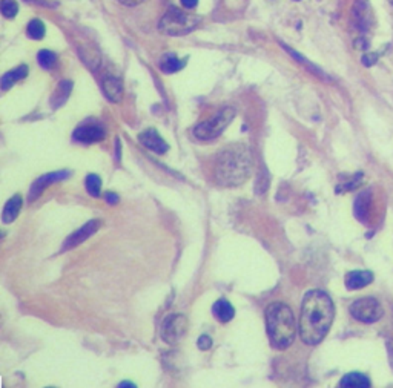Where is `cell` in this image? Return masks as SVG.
<instances>
[{
    "label": "cell",
    "instance_id": "1",
    "mask_svg": "<svg viewBox=\"0 0 393 388\" xmlns=\"http://www.w3.org/2000/svg\"><path fill=\"white\" fill-rule=\"evenodd\" d=\"M335 316V307L331 296L323 290L306 293L301 305L300 335L307 345H317L329 333Z\"/></svg>",
    "mask_w": 393,
    "mask_h": 388
},
{
    "label": "cell",
    "instance_id": "2",
    "mask_svg": "<svg viewBox=\"0 0 393 388\" xmlns=\"http://www.w3.org/2000/svg\"><path fill=\"white\" fill-rule=\"evenodd\" d=\"M252 169V159L248 146L234 145L221 152L214 166V178L220 186L234 187L248 181Z\"/></svg>",
    "mask_w": 393,
    "mask_h": 388
},
{
    "label": "cell",
    "instance_id": "3",
    "mask_svg": "<svg viewBox=\"0 0 393 388\" xmlns=\"http://www.w3.org/2000/svg\"><path fill=\"white\" fill-rule=\"evenodd\" d=\"M269 340L277 349H288L297 336V323L292 309L284 302H274L266 309Z\"/></svg>",
    "mask_w": 393,
    "mask_h": 388
},
{
    "label": "cell",
    "instance_id": "4",
    "mask_svg": "<svg viewBox=\"0 0 393 388\" xmlns=\"http://www.w3.org/2000/svg\"><path fill=\"white\" fill-rule=\"evenodd\" d=\"M201 23V18L195 14H187L178 8L172 6L159 22V31L166 36L189 34Z\"/></svg>",
    "mask_w": 393,
    "mask_h": 388
},
{
    "label": "cell",
    "instance_id": "5",
    "mask_svg": "<svg viewBox=\"0 0 393 388\" xmlns=\"http://www.w3.org/2000/svg\"><path fill=\"white\" fill-rule=\"evenodd\" d=\"M234 119L235 109L227 106V108L221 109L212 120L200 123V125L194 129V135L199 140H203V142H211V140H215L217 137L223 134Z\"/></svg>",
    "mask_w": 393,
    "mask_h": 388
},
{
    "label": "cell",
    "instance_id": "6",
    "mask_svg": "<svg viewBox=\"0 0 393 388\" xmlns=\"http://www.w3.org/2000/svg\"><path fill=\"white\" fill-rule=\"evenodd\" d=\"M350 315L359 321V323L373 324L382 318L384 310L378 301L367 296V298L357 300L350 305Z\"/></svg>",
    "mask_w": 393,
    "mask_h": 388
},
{
    "label": "cell",
    "instance_id": "7",
    "mask_svg": "<svg viewBox=\"0 0 393 388\" xmlns=\"http://www.w3.org/2000/svg\"><path fill=\"white\" fill-rule=\"evenodd\" d=\"M187 332V318L185 315H169L161 324V340L169 345L180 342Z\"/></svg>",
    "mask_w": 393,
    "mask_h": 388
},
{
    "label": "cell",
    "instance_id": "8",
    "mask_svg": "<svg viewBox=\"0 0 393 388\" xmlns=\"http://www.w3.org/2000/svg\"><path fill=\"white\" fill-rule=\"evenodd\" d=\"M98 229H100V221H98V220H93V221L86 222L85 226H81L79 230H76V232L71 234V235L67 238V241L63 243L60 250H62V252H67V250L74 249V247H77L79 244L86 241L88 238H91V236L97 232Z\"/></svg>",
    "mask_w": 393,
    "mask_h": 388
},
{
    "label": "cell",
    "instance_id": "9",
    "mask_svg": "<svg viewBox=\"0 0 393 388\" xmlns=\"http://www.w3.org/2000/svg\"><path fill=\"white\" fill-rule=\"evenodd\" d=\"M71 175L69 170H59V172H51V173H45V175L39 177L34 185L31 187V192H29V201L36 200L48 186H51L53 183H57V181H62V180H67Z\"/></svg>",
    "mask_w": 393,
    "mask_h": 388
},
{
    "label": "cell",
    "instance_id": "10",
    "mask_svg": "<svg viewBox=\"0 0 393 388\" xmlns=\"http://www.w3.org/2000/svg\"><path fill=\"white\" fill-rule=\"evenodd\" d=\"M105 137H106L105 128L102 125H95V123L94 125H81L74 131L72 134V138L76 140V142L86 143V145L102 142Z\"/></svg>",
    "mask_w": 393,
    "mask_h": 388
},
{
    "label": "cell",
    "instance_id": "11",
    "mask_svg": "<svg viewBox=\"0 0 393 388\" xmlns=\"http://www.w3.org/2000/svg\"><path fill=\"white\" fill-rule=\"evenodd\" d=\"M138 142L142 143L143 147L149 149L155 154H166L169 149V145L163 140V137L155 129H147L138 135Z\"/></svg>",
    "mask_w": 393,
    "mask_h": 388
},
{
    "label": "cell",
    "instance_id": "12",
    "mask_svg": "<svg viewBox=\"0 0 393 388\" xmlns=\"http://www.w3.org/2000/svg\"><path fill=\"white\" fill-rule=\"evenodd\" d=\"M102 89L103 94L106 95L108 100L119 103L123 97V83L121 80L114 77V76H105L102 79Z\"/></svg>",
    "mask_w": 393,
    "mask_h": 388
},
{
    "label": "cell",
    "instance_id": "13",
    "mask_svg": "<svg viewBox=\"0 0 393 388\" xmlns=\"http://www.w3.org/2000/svg\"><path fill=\"white\" fill-rule=\"evenodd\" d=\"M373 281V274L368 270H354L346 276V287L349 290H359Z\"/></svg>",
    "mask_w": 393,
    "mask_h": 388
},
{
    "label": "cell",
    "instance_id": "14",
    "mask_svg": "<svg viewBox=\"0 0 393 388\" xmlns=\"http://www.w3.org/2000/svg\"><path fill=\"white\" fill-rule=\"evenodd\" d=\"M186 66V60L178 59L174 53H166L161 55V59L159 62V68L165 74H174L182 71Z\"/></svg>",
    "mask_w": 393,
    "mask_h": 388
},
{
    "label": "cell",
    "instance_id": "15",
    "mask_svg": "<svg viewBox=\"0 0 393 388\" xmlns=\"http://www.w3.org/2000/svg\"><path fill=\"white\" fill-rule=\"evenodd\" d=\"M22 204H23V198L20 195H14L11 200L5 204L2 213L4 225H11V222L19 217V213L22 210Z\"/></svg>",
    "mask_w": 393,
    "mask_h": 388
},
{
    "label": "cell",
    "instance_id": "16",
    "mask_svg": "<svg viewBox=\"0 0 393 388\" xmlns=\"http://www.w3.org/2000/svg\"><path fill=\"white\" fill-rule=\"evenodd\" d=\"M212 313H214V316L220 321V323H229V321H232L235 316V309L229 301L218 300L214 305H212Z\"/></svg>",
    "mask_w": 393,
    "mask_h": 388
},
{
    "label": "cell",
    "instance_id": "17",
    "mask_svg": "<svg viewBox=\"0 0 393 388\" xmlns=\"http://www.w3.org/2000/svg\"><path fill=\"white\" fill-rule=\"evenodd\" d=\"M28 66L27 65H20L15 68L14 71L6 72L5 76L2 77V89L8 91L10 88H13L19 80H23L25 77L28 76Z\"/></svg>",
    "mask_w": 393,
    "mask_h": 388
},
{
    "label": "cell",
    "instance_id": "18",
    "mask_svg": "<svg viewBox=\"0 0 393 388\" xmlns=\"http://www.w3.org/2000/svg\"><path fill=\"white\" fill-rule=\"evenodd\" d=\"M340 387L344 388H367L371 387V379L361 373H349L341 379Z\"/></svg>",
    "mask_w": 393,
    "mask_h": 388
},
{
    "label": "cell",
    "instance_id": "19",
    "mask_svg": "<svg viewBox=\"0 0 393 388\" xmlns=\"http://www.w3.org/2000/svg\"><path fill=\"white\" fill-rule=\"evenodd\" d=\"M354 19L357 22V25L359 28H368V25H371V10H368V5L361 0H358V4L355 5V10H354Z\"/></svg>",
    "mask_w": 393,
    "mask_h": 388
},
{
    "label": "cell",
    "instance_id": "20",
    "mask_svg": "<svg viewBox=\"0 0 393 388\" xmlns=\"http://www.w3.org/2000/svg\"><path fill=\"white\" fill-rule=\"evenodd\" d=\"M71 89H72L71 81H68V80L60 81L59 86H57L55 94L53 97V106H54V108H59V106H62L65 102L68 100V97L71 94Z\"/></svg>",
    "mask_w": 393,
    "mask_h": 388
},
{
    "label": "cell",
    "instance_id": "21",
    "mask_svg": "<svg viewBox=\"0 0 393 388\" xmlns=\"http://www.w3.org/2000/svg\"><path fill=\"white\" fill-rule=\"evenodd\" d=\"M368 206H371V192L366 191L359 195L355 201V215L361 221H366L367 218Z\"/></svg>",
    "mask_w": 393,
    "mask_h": 388
},
{
    "label": "cell",
    "instance_id": "22",
    "mask_svg": "<svg viewBox=\"0 0 393 388\" xmlns=\"http://www.w3.org/2000/svg\"><path fill=\"white\" fill-rule=\"evenodd\" d=\"M28 37L32 40H42L46 34V28H45V23L40 20V19H34L28 23Z\"/></svg>",
    "mask_w": 393,
    "mask_h": 388
},
{
    "label": "cell",
    "instance_id": "23",
    "mask_svg": "<svg viewBox=\"0 0 393 388\" xmlns=\"http://www.w3.org/2000/svg\"><path fill=\"white\" fill-rule=\"evenodd\" d=\"M85 186H86V191H88L89 195L94 196V198L100 196V192H102V180H100V177L95 175V173H89V175L86 177Z\"/></svg>",
    "mask_w": 393,
    "mask_h": 388
},
{
    "label": "cell",
    "instance_id": "24",
    "mask_svg": "<svg viewBox=\"0 0 393 388\" xmlns=\"http://www.w3.org/2000/svg\"><path fill=\"white\" fill-rule=\"evenodd\" d=\"M37 62L40 66H42V68L53 69L57 65V54L49 51V49H42V51H39V54H37Z\"/></svg>",
    "mask_w": 393,
    "mask_h": 388
},
{
    "label": "cell",
    "instance_id": "25",
    "mask_svg": "<svg viewBox=\"0 0 393 388\" xmlns=\"http://www.w3.org/2000/svg\"><path fill=\"white\" fill-rule=\"evenodd\" d=\"M0 10H2V14L6 19H14L19 13V5L15 0H2V4H0Z\"/></svg>",
    "mask_w": 393,
    "mask_h": 388
},
{
    "label": "cell",
    "instance_id": "26",
    "mask_svg": "<svg viewBox=\"0 0 393 388\" xmlns=\"http://www.w3.org/2000/svg\"><path fill=\"white\" fill-rule=\"evenodd\" d=\"M270 185V180H269V175H267V172L266 169H263V172L258 173V178H257V186H255V194L257 195H263L266 191H267V187Z\"/></svg>",
    "mask_w": 393,
    "mask_h": 388
},
{
    "label": "cell",
    "instance_id": "27",
    "mask_svg": "<svg viewBox=\"0 0 393 388\" xmlns=\"http://www.w3.org/2000/svg\"><path fill=\"white\" fill-rule=\"evenodd\" d=\"M196 345H199V349L200 350H209L211 347H212V340H211V336L209 335H201L199 337V341H196Z\"/></svg>",
    "mask_w": 393,
    "mask_h": 388
},
{
    "label": "cell",
    "instance_id": "28",
    "mask_svg": "<svg viewBox=\"0 0 393 388\" xmlns=\"http://www.w3.org/2000/svg\"><path fill=\"white\" fill-rule=\"evenodd\" d=\"M361 62L364 63V66H373L376 62H378V54H375V53L364 54Z\"/></svg>",
    "mask_w": 393,
    "mask_h": 388
},
{
    "label": "cell",
    "instance_id": "29",
    "mask_svg": "<svg viewBox=\"0 0 393 388\" xmlns=\"http://www.w3.org/2000/svg\"><path fill=\"white\" fill-rule=\"evenodd\" d=\"M105 200L108 204H117L119 203V195L114 192H106L105 194Z\"/></svg>",
    "mask_w": 393,
    "mask_h": 388
},
{
    "label": "cell",
    "instance_id": "30",
    "mask_svg": "<svg viewBox=\"0 0 393 388\" xmlns=\"http://www.w3.org/2000/svg\"><path fill=\"white\" fill-rule=\"evenodd\" d=\"M182 5L186 10H194V8L199 5V0H182Z\"/></svg>",
    "mask_w": 393,
    "mask_h": 388
},
{
    "label": "cell",
    "instance_id": "31",
    "mask_svg": "<svg viewBox=\"0 0 393 388\" xmlns=\"http://www.w3.org/2000/svg\"><path fill=\"white\" fill-rule=\"evenodd\" d=\"M119 2L125 6H135V5H140L142 2H145V0H119Z\"/></svg>",
    "mask_w": 393,
    "mask_h": 388
},
{
    "label": "cell",
    "instance_id": "32",
    "mask_svg": "<svg viewBox=\"0 0 393 388\" xmlns=\"http://www.w3.org/2000/svg\"><path fill=\"white\" fill-rule=\"evenodd\" d=\"M119 387H121V388H123V387H131V388H135L137 385H135V384H131V382H128V381H125V382H120V384H119Z\"/></svg>",
    "mask_w": 393,
    "mask_h": 388
},
{
    "label": "cell",
    "instance_id": "33",
    "mask_svg": "<svg viewBox=\"0 0 393 388\" xmlns=\"http://www.w3.org/2000/svg\"><path fill=\"white\" fill-rule=\"evenodd\" d=\"M116 149H117V160H120V152H121V149H120V140H116Z\"/></svg>",
    "mask_w": 393,
    "mask_h": 388
},
{
    "label": "cell",
    "instance_id": "34",
    "mask_svg": "<svg viewBox=\"0 0 393 388\" xmlns=\"http://www.w3.org/2000/svg\"><path fill=\"white\" fill-rule=\"evenodd\" d=\"M390 4H392V5H393V0H390Z\"/></svg>",
    "mask_w": 393,
    "mask_h": 388
}]
</instances>
